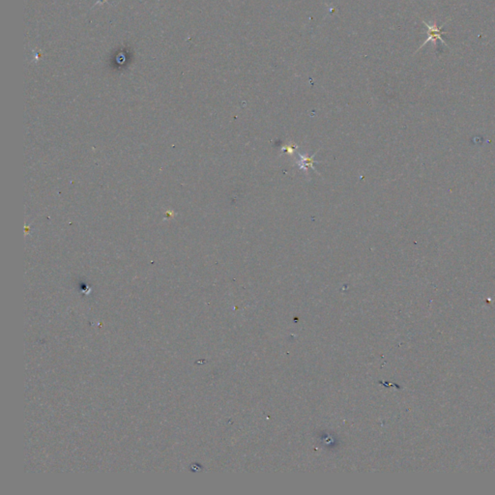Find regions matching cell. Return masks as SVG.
<instances>
[{"instance_id":"1","label":"cell","mask_w":495,"mask_h":495,"mask_svg":"<svg viewBox=\"0 0 495 495\" xmlns=\"http://www.w3.org/2000/svg\"><path fill=\"white\" fill-rule=\"evenodd\" d=\"M423 23L428 28V37L425 40V42L422 44V45L418 48V50H420L422 47H424L426 45V44H428L429 42H432L433 45H434V46L436 47L437 46V40H439L441 43L444 44L446 46H448V45L446 44V42L444 41V39L442 38V34L445 33V31H442V28L446 25L447 22L443 23V25L441 27H438L437 22H433L431 24H430L429 22L423 21Z\"/></svg>"}]
</instances>
